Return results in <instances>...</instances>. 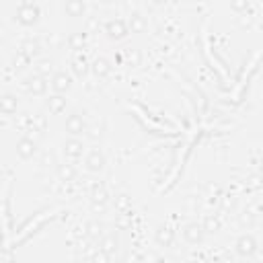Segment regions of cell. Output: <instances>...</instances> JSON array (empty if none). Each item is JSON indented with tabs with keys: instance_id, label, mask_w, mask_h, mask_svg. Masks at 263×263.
<instances>
[{
	"instance_id": "cell-6",
	"label": "cell",
	"mask_w": 263,
	"mask_h": 263,
	"mask_svg": "<svg viewBox=\"0 0 263 263\" xmlns=\"http://www.w3.org/2000/svg\"><path fill=\"white\" fill-rule=\"evenodd\" d=\"M21 86L25 88V92H29L33 97H45L47 88H49V82H47V78H43V76L33 72V74H29V76H25L21 80Z\"/></svg>"
},
{
	"instance_id": "cell-8",
	"label": "cell",
	"mask_w": 263,
	"mask_h": 263,
	"mask_svg": "<svg viewBox=\"0 0 263 263\" xmlns=\"http://www.w3.org/2000/svg\"><path fill=\"white\" fill-rule=\"evenodd\" d=\"M74 84V76L68 70H55L53 76L49 78V88L53 90V95H66Z\"/></svg>"
},
{
	"instance_id": "cell-32",
	"label": "cell",
	"mask_w": 263,
	"mask_h": 263,
	"mask_svg": "<svg viewBox=\"0 0 263 263\" xmlns=\"http://www.w3.org/2000/svg\"><path fill=\"white\" fill-rule=\"evenodd\" d=\"M121 263H127V261H121Z\"/></svg>"
},
{
	"instance_id": "cell-30",
	"label": "cell",
	"mask_w": 263,
	"mask_h": 263,
	"mask_svg": "<svg viewBox=\"0 0 263 263\" xmlns=\"http://www.w3.org/2000/svg\"><path fill=\"white\" fill-rule=\"evenodd\" d=\"M234 203H236V197L234 195H226L224 197V208H234Z\"/></svg>"
},
{
	"instance_id": "cell-3",
	"label": "cell",
	"mask_w": 263,
	"mask_h": 263,
	"mask_svg": "<svg viewBox=\"0 0 263 263\" xmlns=\"http://www.w3.org/2000/svg\"><path fill=\"white\" fill-rule=\"evenodd\" d=\"M60 150H62L64 160H68V162H76V160L84 158V154H86V146L80 138H66L62 142Z\"/></svg>"
},
{
	"instance_id": "cell-12",
	"label": "cell",
	"mask_w": 263,
	"mask_h": 263,
	"mask_svg": "<svg viewBox=\"0 0 263 263\" xmlns=\"http://www.w3.org/2000/svg\"><path fill=\"white\" fill-rule=\"evenodd\" d=\"M177 236H175V230L168 226V224H158L154 228V242L162 249H171L175 245Z\"/></svg>"
},
{
	"instance_id": "cell-10",
	"label": "cell",
	"mask_w": 263,
	"mask_h": 263,
	"mask_svg": "<svg viewBox=\"0 0 263 263\" xmlns=\"http://www.w3.org/2000/svg\"><path fill=\"white\" fill-rule=\"evenodd\" d=\"M181 236L187 245L191 247H197L205 240V230L201 226V222H187L183 228H181Z\"/></svg>"
},
{
	"instance_id": "cell-9",
	"label": "cell",
	"mask_w": 263,
	"mask_h": 263,
	"mask_svg": "<svg viewBox=\"0 0 263 263\" xmlns=\"http://www.w3.org/2000/svg\"><path fill=\"white\" fill-rule=\"evenodd\" d=\"M14 152H16V156H18L21 160H31V158L37 156V152H39V144H37L35 138H31V136H23V138L16 140V144H14Z\"/></svg>"
},
{
	"instance_id": "cell-31",
	"label": "cell",
	"mask_w": 263,
	"mask_h": 263,
	"mask_svg": "<svg viewBox=\"0 0 263 263\" xmlns=\"http://www.w3.org/2000/svg\"><path fill=\"white\" fill-rule=\"evenodd\" d=\"M173 263H183V261H173Z\"/></svg>"
},
{
	"instance_id": "cell-20",
	"label": "cell",
	"mask_w": 263,
	"mask_h": 263,
	"mask_svg": "<svg viewBox=\"0 0 263 263\" xmlns=\"http://www.w3.org/2000/svg\"><path fill=\"white\" fill-rule=\"evenodd\" d=\"M86 39H88V33L84 31H76V33H70L68 35V47L76 53H80L84 47H86Z\"/></svg>"
},
{
	"instance_id": "cell-13",
	"label": "cell",
	"mask_w": 263,
	"mask_h": 263,
	"mask_svg": "<svg viewBox=\"0 0 263 263\" xmlns=\"http://www.w3.org/2000/svg\"><path fill=\"white\" fill-rule=\"evenodd\" d=\"M111 70H113V64L103 55H99L90 62V72L95 74V78H107L111 74Z\"/></svg>"
},
{
	"instance_id": "cell-25",
	"label": "cell",
	"mask_w": 263,
	"mask_h": 263,
	"mask_svg": "<svg viewBox=\"0 0 263 263\" xmlns=\"http://www.w3.org/2000/svg\"><path fill=\"white\" fill-rule=\"evenodd\" d=\"M125 62H127V66L129 68H138L140 64H142V51L140 49H127L125 51Z\"/></svg>"
},
{
	"instance_id": "cell-1",
	"label": "cell",
	"mask_w": 263,
	"mask_h": 263,
	"mask_svg": "<svg viewBox=\"0 0 263 263\" xmlns=\"http://www.w3.org/2000/svg\"><path fill=\"white\" fill-rule=\"evenodd\" d=\"M41 18V8L35 2H21L14 10V21L21 27H35Z\"/></svg>"
},
{
	"instance_id": "cell-26",
	"label": "cell",
	"mask_w": 263,
	"mask_h": 263,
	"mask_svg": "<svg viewBox=\"0 0 263 263\" xmlns=\"http://www.w3.org/2000/svg\"><path fill=\"white\" fill-rule=\"evenodd\" d=\"M86 234L90 238H99L101 240V236H103V224L101 222H88L86 224Z\"/></svg>"
},
{
	"instance_id": "cell-22",
	"label": "cell",
	"mask_w": 263,
	"mask_h": 263,
	"mask_svg": "<svg viewBox=\"0 0 263 263\" xmlns=\"http://www.w3.org/2000/svg\"><path fill=\"white\" fill-rule=\"evenodd\" d=\"M62 8H64V12H66L68 16H84V12H86V2L70 0V2H64Z\"/></svg>"
},
{
	"instance_id": "cell-27",
	"label": "cell",
	"mask_w": 263,
	"mask_h": 263,
	"mask_svg": "<svg viewBox=\"0 0 263 263\" xmlns=\"http://www.w3.org/2000/svg\"><path fill=\"white\" fill-rule=\"evenodd\" d=\"M113 203H115V208H117L119 212H123V210H127V208H129L132 199H129V195H125V193H119V195H115Z\"/></svg>"
},
{
	"instance_id": "cell-19",
	"label": "cell",
	"mask_w": 263,
	"mask_h": 263,
	"mask_svg": "<svg viewBox=\"0 0 263 263\" xmlns=\"http://www.w3.org/2000/svg\"><path fill=\"white\" fill-rule=\"evenodd\" d=\"M127 27H129V33H144L148 29V18L142 12H132L127 18Z\"/></svg>"
},
{
	"instance_id": "cell-23",
	"label": "cell",
	"mask_w": 263,
	"mask_h": 263,
	"mask_svg": "<svg viewBox=\"0 0 263 263\" xmlns=\"http://www.w3.org/2000/svg\"><path fill=\"white\" fill-rule=\"evenodd\" d=\"M201 226H203L205 234H216V232L222 230V222H220V218H218L216 214H208V216L201 220Z\"/></svg>"
},
{
	"instance_id": "cell-17",
	"label": "cell",
	"mask_w": 263,
	"mask_h": 263,
	"mask_svg": "<svg viewBox=\"0 0 263 263\" xmlns=\"http://www.w3.org/2000/svg\"><path fill=\"white\" fill-rule=\"evenodd\" d=\"M88 70H90V64L86 62V58L84 55H74L72 60H70V72L76 76V78H84L86 74H88Z\"/></svg>"
},
{
	"instance_id": "cell-11",
	"label": "cell",
	"mask_w": 263,
	"mask_h": 263,
	"mask_svg": "<svg viewBox=\"0 0 263 263\" xmlns=\"http://www.w3.org/2000/svg\"><path fill=\"white\" fill-rule=\"evenodd\" d=\"M99 251L105 253V255L111 257V259L119 253V234H117V230H111V232H107V234L101 236V240H99Z\"/></svg>"
},
{
	"instance_id": "cell-2",
	"label": "cell",
	"mask_w": 263,
	"mask_h": 263,
	"mask_svg": "<svg viewBox=\"0 0 263 263\" xmlns=\"http://www.w3.org/2000/svg\"><path fill=\"white\" fill-rule=\"evenodd\" d=\"M105 166H107V156H105L103 148L101 146L88 148L84 158H82V168L86 173H90V175H99V173L105 171Z\"/></svg>"
},
{
	"instance_id": "cell-24",
	"label": "cell",
	"mask_w": 263,
	"mask_h": 263,
	"mask_svg": "<svg viewBox=\"0 0 263 263\" xmlns=\"http://www.w3.org/2000/svg\"><path fill=\"white\" fill-rule=\"evenodd\" d=\"M39 51H41V45H39V41H35V39H27V41L21 45V53H25L27 58L37 55Z\"/></svg>"
},
{
	"instance_id": "cell-16",
	"label": "cell",
	"mask_w": 263,
	"mask_h": 263,
	"mask_svg": "<svg viewBox=\"0 0 263 263\" xmlns=\"http://www.w3.org/2000/svg\"><path fill=\"white\" fill-rule=\"evenodd\" d=\"M55 175H58V179H60V181L70 183V181H74V179L78 177V168H76L72 162L64 160V162H60V164L55 166Z\"/></svg>"
},
{
	"instance_id": "cell-29",
	"label": "cell",
	"mask_w": 263,
	"mask_h": 263,
	"mask_svg": "<svg viewBox=\"0 0 263 263\" xmlns=\"http://www.w3.org/2000/svg\"><path fill=\"white\" fill-rule=\"evenodd\" d=\"M111 261V257H107L105 253H101V251H97L92 257H90V263H109Z\"/></svg>"
},
{
	"instance_id": "cell-4",
	"label": "cell",
	"mask_w": 263,
	"mask_h": 263,
	"mask_svg": "<svg viewBox=\"0 0 263 263\" xmlns=\"http://www.w3.org/2000/svg\"><path fill=\"white\" fill-rule=\"evenodd\" d=\"M64 129L70 138H80L82 134L88 132V123H86V117L84 113L80 111H70L68 117H66V123H64Z\"/></svg>"
},
{
	"instance_id": "cell-7",
	"label": "cell",
	"mask_w": 263,
	"mask_h": 263,
	"mask_svg": "<svg viewBox=\"0 0 263 263\" xmlns=\"http://www.w3.org/2000/svg\"><path fill=\"white\" fill-rule=\"evenodd\" d=\"M234 251H236L238 257H245V259L253 257V255L259 251V240H257V236L251 234V232L240 234V236L234 240Z\"/></svg>"
},
{
	"instance_id": "cell-14",
	"label": "cell",
	"mask_w": 263,
	"mask_h": 263,
	"mask_svg": "<svg viewBox=\"0 0 263 263\" xmlns=\"http://www.w3.org/2000/svg\"><path fill=\"white\" fill-rule=\"evenodd\" d=\"M66 105H68V99L66 95H49L45 97V107L49 111V115H60L66 111Z\"/></svg>"
},
{
	"instance_id": "cell-18",
	"label": "cell",
	"mask_w": 263,
	"mask_h": 263,
	"mask_svg": "<svg viewBox=\"0 0 263 263\" xmlns=\"http://www.w3.org/2000/svg\"><path fill=\"white\" fill-rule=\"evenodd\" d=\"M33 72L35 74H39V76H43V78H51L53 76V60L51 58H39V60H35V64H33Z\"/></svg>"
},
{
	"instance_id": "cell-5",
	"label": "cell",
	"mask_w": 263,
	"mask_h": 263,
	"mask_svg": "<svg viewBox=\"0 0 263 263\" xmlns=\"http://www.w3.org/2000/svg\"><path fill=\"white\" fill-rule=\"evenodd\" d=\"M103 33H105L111 41H121V39H125V37L129 35L127 21H125V18H119V16L109 18V21H105V25H103Z\"/></svg>"
},
{
	"instance_id": "cell-15",
	"label": "cell",
	"mask_w": 263,
	"mask_h": 263,
	"mask_svg": "<svg viewBox=\"0 0 263 263\" xmlns=\"http://www.w3.org/2000/svg\"><path fill=\"white\" fill-rule=\"evenodd\" d=\"M16 109H18L16 95L14 92H2V97H0V111H2V115L10 117V115L16 113Z\"/></svg>"
},
{
	"instance_id": "cell-21",
	"label": "cell",
	"mask_w": 263,
	"mask_h": 263,
	"mask_svg": "<svg viewBox=\"0 0 263 263\" xmlns=\"http://www.w3.org/2000/svg\"><path fill=\"white\" fill-rule=\"evenodd\" d=\"M109 191H107V187L103 185V183H95L92 185V189H90V199H92V203L97 205H105L107 201H109Z\"/></svg>"
},
{
	"instance_id": "cell-28",
	"label": "cell",
	"mask_w": 263,
	"mask_h": 263,
	"mask_svg": "<svg viewBox=\"0 0 263 263\" xmlns=\"http://www.w3.org/2000/svg\"><path fill=\"white\" fill-rule=\"evenodd\" d=\"M249 8H251V2H247V0H245V2H232V4H230V10H232V12H238L240 16H245Z\"/></svg>"
}]
</instances>
